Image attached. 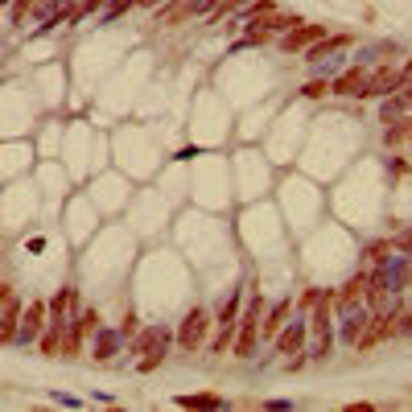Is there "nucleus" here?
<instances>
[{
	"label": "nucleus",
	"instance_id": "obj_25",
	"mask_svg": "<svg viewBox=\"0 0 412 412\" xmlns=\"http://www.w3.org/2000/svg\"><path fill=\"white\" fill-rule=\"evenodd\" d=\"M29 8H33V0H17V4H13V21H25Z\"/></svg>",
	"mask_w": 412,
	"mask_h": 412
},
{
	"label": "nucleus",
	"instance_id": "obj_28",
	"mask_svg": "<svg viewBox=\"0 0 412 412\" xmlns=\"http://www.w3.org/2000/svg\"><path fill=\"white\" fill-rule=\"evenodd\" d=\"M132 4H140V0H112V13H124V8H132Z\"/></svg>",
	"mask_w": 412,
	"mask_h": 412
},
{
	"label": "nucleus",
	"instance_id": "obj_17",
	"mask_svg": "<svg viewBox=\"0 0 412 412\" xmlns=\"http://www.w3.org/2000/svg\"><path fill=\"white\" fill-rule=\"evenodd\" d=\"M182 409H223V396H178Z\"/></svg>",
	"mask_w": 412,
	"mask_h": 412
},
{
	"label": "nucleus",
	"instance_id": "obj_9",
	"mask_svg": "<svg viewBox=\"0 0 412 412\" xmlns=\"http://www.w3.org/2000/svg\"><path fill=\"white\" fill-rule=\"evenodd\" d=\"M321 38H326V25H297V29H289V33H284V49H289V54H297V49L318 46Z\"/></svg>",
	"mask_w": 412,
	"mask_h": 412
},
{
	"label": "nucleus",
	"instance_id": "obj_6",
	"mask_svg": "<svg viewBox=\"0 0 412 412\" xmlns=\"http://www.w3.org/2000/svg\"><path fill=\"white\" fill-rule=\"evenodd\" d=\"M367 87H371V70L367 66H351V70H342L334 79V95H342V99H359V95H367Z\"/></svg>",
	"mask_w": 412,
	"mask_h": 412
},
{
	"label": "nucleus",
	"instance_id": "obj_23",
	"mask_svg": "<svg viewBox=\"0 0 412 412\" xmlns=\"http://www.w3.org/2000/svg\"><path fill=\"white\" fill-rule=\"evenodd\" d=\"M75 326H79L83 334H99V314H95V310H87V314H83V318L75 321Z\"/></svg>",
	"mask_w": 412,
	"mask_h": 412
},
{
	"label": "nucleus",
	"instance_id": "obj_4",
	"mask_svg": "<svg viewBox=\"0 0 412 412\" xmlns=\"http://www.w3.org/2000/svg\"><path fill=\"white\" fill-rule=\"evenodd\" d=\"M400 326H396V318H388V314H375V318H367V326H363V334H359V342H355V351L359 355H367L371 346H379L383 338H392Z\"/></svg>",
	"mask_w": 412,
	"mask_h": 412
},
{
	"label": "nucleus",
	"instance_id": "obj_22",
	"mask_svg": "<svg viewBox=\"0 0 412 412\" xmlns=\"http://www.w3.org/2000/svg\"><path fill=\"white\" fill-rule=\"evenodd\" d=\"M392 247H396V243H371V247H367V260H371V264H383Z\"/></svg>",
	"mask_w": 412,
	"mask_h": 412
},
{
	"label": "nucleus",
	"instance_id": "obj_3",
	"mask_svg": "<svg viewBox=\"0 0 412 412\" xmlns=\"http://www.w3.org/2000/svg\"><path fill=\"white\" fill-rule=\"evenodd\" d=\"M206 330H211V314L194 305V310L185 314L182 330H178V342H182V351H190V355H194V351H198V346L206 342Z\"/></svg>",
	"mask_w": 412,
	"mask_h": 412
},
{
	"label": "nucleus",
	"instance_id": "obj_24",
	"mask_svg": "<svg viewBox=\"0 0 412 412\" xmlns=\"http://www.w3.org/2000/svg\"><path fill=\"white\" fill-rule=\"evenodd\" d=\"M120 334H124V338H132V334H137V314H124V321H120Z\"/></svg>",
	"mask_w": 412,
	"mask_h": 412
},
{
	"label": "nucleus",
	"instance_id": "obj_8",
	"mask_svg": "<svg viewBox=\"0 0 412 412\" xmlns=\"http://www.w3.org/2000/svg\"><path fill=\"white\" fill-rule=\"evenodd\" d=\"M0 301H4V310H0V338H4V342H13V338H17V334H21V318H25V314H21V305H17V297H13V289H0Z\"/></svg>",
	"mask_w": 412,
	"mask_h": 412
},
{
	"label": "nucleus",
	"instance_id": "obj_21",
	"mask_svg": "<svg viewBox=\"0 0 412 412\" xmlns=\"http://www.w3.org/2000/svg\"><path fill=\"white\" fill-rule=\"evenodd\" d=\"M305 99H321V95H334V83H326V79H314V83H305Z\"/></svg>",
	"mask_w": 412,
	"mask_h": 412
},
{
	"label": "nucleus",
	"instance_id": "obj_18",
	"mask_svg": "<svg viewBox=\"0 0 412 412\" xmlns=\"http://www.w3.org/2000/svg\"><path fill=\"white\" fill-rule=\"evenodd\" d=\"M383 301H388V280H383V276H375V280L367 284V305H375V310H379Z\"/></svg>",
	"mask_w": 412,
	"mask_h": 412
},
{
	"label": "nucleus",
	"instance_id": "obj_2",
	"mask_svg": "<svg viewBox=\"0 0 412 412\" xmlns=\"http://www.w3.org/2000/svg\"><path fill=\"white\" fill-rule=\"evenodd\" d=\"M260 314H264V301L256 297L252 310L239 318V334H235V355H239V359H252V351H256V342H260V334H264V330H260Z\"/></svg>",
	"mask_w": 412,
	"mask_h": 412
},
{
	"label": "nucleus",
	"instance_id": "obj_20",
	"mask_svg": "<svg viewBox=\"0 0 412 412\" xmlns=\"http://www.w3.org/2000/svg\"><path fill=\"white\" fill-rule=\"evenodd\" d=\"M404 137H412V116H409V120H400L396 128H388V132H383V140H388V144H400Z\"/></svg>",
	"mask_w": 412,
	"mask_h": 412
},
{
	"label": "nucleus",
	"instance_id": "obj_1",
	"mask_svg": "<svg viewBox=\"0 0 412 412\" xmlns=\"http://www.w3.org/2000/svg\"><path fill=\"white\" fill-rule=\"evenodd\" d=\"M334 297H338V293H326L318 305H314V314H310V338H314L310 359H326L330 346H334V338H330V301H334Z\"/></svg>",
	"mask_w": 412,
	"mask_h": 412
},
{
	"label": "nucleus",
	"instance_id": "obj_12",
	"mask_svg": "<svg viewBox=\"0 0 412 412\" xmlns=\"http://www.w3.org/2000/svg\"><path fill=\"white\" fill-rule=\"evenodd\" d=\"M169 342V330H161V326H148V330H140L137 342H132V351L137 355H148V351H157V346H165Z\"/></svg>",
	"mask_w": 412,
	"mask_h": 412
},
{
	"label": "nucleus",
	"instance_id": "obj_26",
	"mask_svg": "<svg viewBox=\"0 0 412 412\" xmlns=\"http://www.w3.org/2000/svg\"><path fill=\"white\" fill-rule=\"evenodd\" d=\"M321 301V293L318 289H310V293H305V297H301V305H305V310H314V305H318Z\"/></svg>",
	"mask_w": 412,
	"mask_h": 412
},
{
	"label": "nucleus",
	"instance_id": "obj_19",
	"mask_svg": "<svg viewBox=\"0 0 412 412\" xmlns=\"http://www.w3.org/2000/svg\"><path fill=\"white\" fill-rule=\"evenodd\" d=\"M235 8H243V0H215V13H211V25H223V17H231Z\"/></svg>",
	"mask_w": 412,
	"mask_h": 412
},
{
	"label": "nucleus",
	"instance_id": "obj_11",
	"mask_svg": "<svg viewBox=\"0 0 412 412\" xmlns=\"http://www.w3.org/2000/svg\"><path fill=\"white\" fill-rule=\"evenodd\" d=\"M305 334H310V326H284L280 334H276V351L280 355H301V342H305Z\"/></svg>",
	"mask_w": 412,
	"mask_h": 412
},
{
	"label": "nucleus",
	"instance_id": "obj_13",
	"mask_svg": "<svg viewBox=\"0 0 412 412\" xmlns=\"http://www.w3.org/2000/svg\"><path fill=\"white\" fill-rule=\"evenodd\" d=\"M289 314H293V301H280L273 314L264 318V326H260V330H264V338H276V334H280V330L289 326Z\"/></svg>",
	"mask_w": 412,
	"mask_h": 412
},
{
	"label": "nucleus",
	"instance_id": "obj_14",
	"mask_svg": "<svg viewBox=\"0 0 412 412\" xmlns=\"http://www.w3.org/2000/svg\"><path fill=\"white\" fill-rule=\"evenodd\" d=\"M185 17H194V4H190V0H174L169 8L157 13V25H182Z\"/></svg>",
	"mask_w": 412,
	"mask_h": 412
},
{
	"label": "nucleus",
	"instance_id": "obj_27",
	"mask_svg": "<svg viewBox=\"0 0 412 412\" xmlns=\"http://www.w3.org/2000/svg\"><path fill=\"white\" fill-rule=\"evenodd\" d=\"M400 99H404V107H409V112H412V79H409V83H404V87H400Z\"/></svg>",
	"mask_w": 412,
	"mask_h": 412
},
{
	"label": "nucleus",
	"instance_id": "obj_30",
	"mask_svg": "<svg viewBox=\"0 0 412 412\" xmlns=\"http://www.w3.org/2000/svg\"><path fill=\"white\" fill-rule=\"evenodd\" d=\"M400 321H404V330H409V334H412V314H404V318H400Z\"/></svg>",
	"mask_w": 412,
	"mask_h": 412
},
{
	"label": "nucleus",
	"instance_id": "obj_7",
	"mask_svg": "<svg viewBox=\"0 0 412 412\" xmlns=\"http://www.w3.org/2000/svg\"><path fill=\"white\" fill-rule=\"evenodd\" d=\"M400 87H404V75H400L392 62H383V66L371 70V87H367V95H383V99H388V95H396Z\"/></svg>",
	"mask_w": 412,
	"mask_h": 412
},
{
	"label": "nucleus",
	"instance_id": "obj_15",
	"mask_svg": "<svg viewBox=\"0 0 412 412\" xmlns=\"http://www.w3.org/2000/svg\"><path fill=\"white\" fill-rule=\"evenodd\" d=\"M342 46H351V38H346V33H338V38H321L318 46H310L305 54H310V62H321L326 54H334V49H342Z\"/></svg>",
	"mask_w": 412,
	"mask_h": 412
},
{
	"label": "nucleus",
	"instance_id": "obj_10",
	"mask_svg": "<svg viewBox=\"0 0 412 412\" xmlns=\"http://www.w3.org/2000/svg\"><path fill=\"white\" fill-rule=\"evenodd\" d=\"M46 314H49V305L46 301H29V310H25V318H21V334L17 338H38L42 334V326H46Z\"/></svg>",
	"mask_w": 412,
	"mask_h": 412
},
{
	"label": "nucleus",
	"instance_id": "obj_31",
	"mask_svg": "<svg viewBox=\"0 0 412 412\" xmlns=\"http://www.w3.org/2000/svg\"><path fill=\"white\" fill-rule=\"evenodd\" d=\"M140 4H161V0H140Z\"/></svg>",
	"mask_w": 412,
	"mask_h": 412
},
{
	"label": "nucleus",
	"instance_id": "obj_5",
	"mask_svg": "<svg viewBox=\"0 0 412 412\" xmlns=\"http://www.w3.org/2000/svg\"><path fill=\"white\" fill-rule=\"evenodd\" d=\"M367 284H371V280H367V276L359 273V276H351V280H346V284L338 289L334 305H338V310H342L346 318H351V314H359V310L367 305Z\"/></svg>",
	"mask_w": 412,
	"mask_h": 412
},
{
	"label": "nucleus",
	"instance_id": "obj_29",
	"mask_svg": "<svg viewBox=\"0 0 412 412\" xmlns=\"http://www.w3.org/2000/svg\"><path fill=\"white\" fill-rule=\"evenodd\" d=\"M54 8H62V17H66V13L75 8V0H54Z\"/></svg>",
	"mask_w": 412,
	"mask_h": 412
},
{
	"label": "nucleus",
	"instance_id": "obj_16",
	"mask_svg": "<svg viewBox=\"0 0 412 412\" xmlns=\"http://www.w3.org/2000/svg\"><path fill=\"white\" fill-rule=\"evenodd\" d=\"M75 301H79V293H75V289H62V293H54V301H49L54 318H66V314L75 310Z\"/></svg>",
	"mask_w": 412,
	"mask_h": 412
}]
</instances>
